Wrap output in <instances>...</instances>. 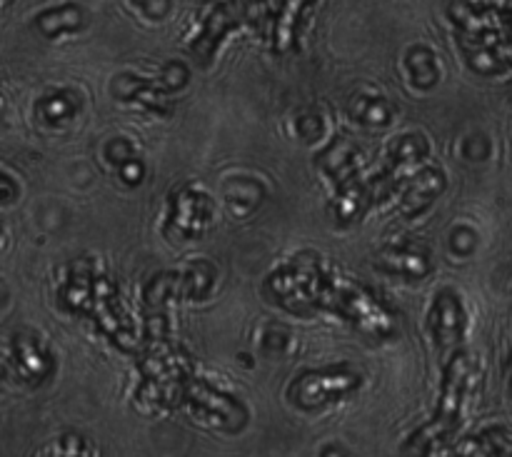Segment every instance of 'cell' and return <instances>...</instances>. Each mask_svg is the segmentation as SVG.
Masks as SVG:
<instances>
[{
  "label": "cell",
  "mask_w": 512,
  "mask_h": 457,
  "mask_svg": "<svg viewBox=\"0 0 512 457\" xmlns=\"http://www.w3.org/2000/svg\"><path fill=\"white\" fill-rule=\"evenodd\" d=\"M468 378H470V365L465 355L455 353L450 360L448 370H445L443 380V395H440V405L435 410V418L430 425L413 435L410 445L418 448L420 453H430L433 445H443L450 435L458 430L460 415H463V400L468 393Z\"/></svg>",
  "instance_id": "6da1fadb"
},
{
  "label": "cell",
  "mask_w": 512,
  "mask_h": 457,
  "mask_svg": "<svg viewBox=\"0 0 512 457\" xmlns=\"http://www.w3.org/2000/svg\"><path fill=\"white\" fill-rule=\"evenodd\" d=\"M360 385L358 375L348 373V370H325V373H303L290 388V400L298 408L315 410L320 405H328L333 400L343 398V395L353 393Z\"/></svg>",
  "instance_id": "7a4b0ae2"
},
{
  "label": "cell",
  "mask_w": 512,
  "mask_h": 457,
  "mask_svg": "<svg viewBox=\"0 0 512 457\" xmlns=\"http://www.w3.org/2000/svg\"><path fill=\"white\" fill-rule=\"evenodd\" d=\"M430 328H433L435 345H438L440 355L458 353V345L465 333V315L463 305H460L458 295L445 290L435 300L433 315H430Z\"/></svg>",
  "instance_id": "3957f363"
},
{
  "label": "cell",
  "mask_w": 512,
  "mask_h": 457,
  "mask_svg": "<svg viewBox=\"0 0 512 457\" xmlns=\"http://www.w3.org/2000/svg\"><path fill=\"white\" fill-rule=\"evenodd\" d=\"M188 403H193L195 408L203 415H215V423H235L238 428L245 425V410L240 405H235L233 400H228L225 395H218L215 390H210L205 383H193L185 393Z\"/></svg>",
  "instance_id": "277c9868"
},
{
  "label": "cell",
  "mask_w": 512,
  "mask_h": 457,
  "mask_svg": "<svg viewBox=\"0 0 512 457\" xmlns=\"http://www.w3.org/2000/svg\"><path fill=\"white\" fill-rule=\"evenodd\" d=\"M15 355H18V368L25 378H45V373L50 370L53 360L45 355L43 345H38V340L20 338L15 340Z\"/></svg>",
  "instance_id": "5b68a950"
},
{
  "label": "cell",
  "mask_w": 512,
  "mask_h": 457,
  "mask_svg": "<svg viewBox=\"0 0 512 457\" xmlns=\"http://www.w3.org/2000/svg\"><path fill=\"white\" fill-rule=\"evenodd\" d=\"M440 190H443V175H440L438 170H425V173L415 180L413 188L408 190V195H405V213L415 215L420 213V210H425L433 203V198Z\"/></svg>",
  "instance_id": "8992f818"
},
{
  "label": "cell",
  "mask_w": 512,
  "mask_h": 457,
  "mask_svg": "<svg viewBox=\"0 0 512 457\" xmlns=\"http://www.w3.org/2000/svg\"><path fill=\"white\" fill-rule=\"evenodd\" d=\"M313 0H280L278 10V23H275V43H278V50L290 48L293 43L295 28H298V18Z\"/></svg>",
  "instance_id": "52a82bcc"
},
{
  "label": "cell",
  "mask_w": 512,
  "mask_h": 457,
  "mask_svg": "<svg viewBox=\"0 0 512 457\" xmlns=\"http://www.w3.org/2000/svg\"><path fill=\"white\" fill-rule=\"evenodd\" d=\"M395 273L408 275H423L428 270V258L423 253H410V250H393L385 255V263Z\"/></svg>",
  "instance_id": "ba28073f"
}]
</instances>
